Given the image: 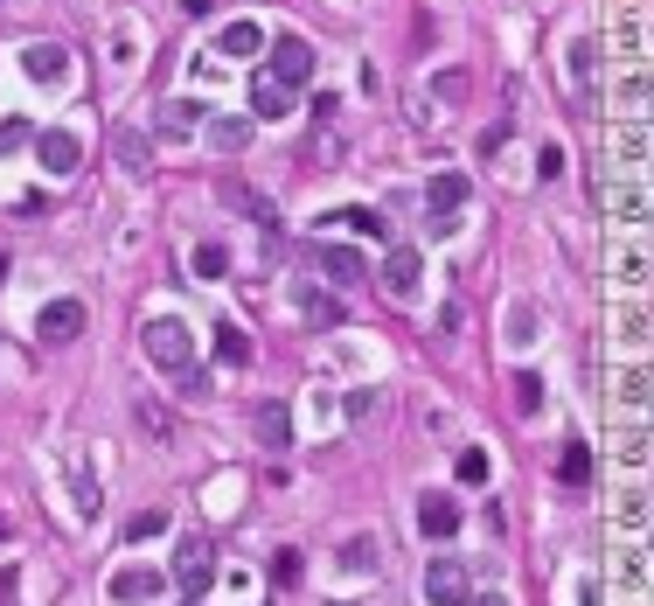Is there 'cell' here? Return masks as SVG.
<instances>
[{"label":"cell","instance_id":"7a4b0ae2","mask_svg":"<svg viewBox=\"0 0 654 606\" xmlns=\"http://www.w3.org/2000/svg\"><path fill=\"white\" fill-rule=\"evenodd\" d=\"M474 585H467V558H432L425 564V606H467Z\"/></svg>","mask_w":654,"mask_h":606},{"label":"cell","instance_id":"7c38bea8","mask_svg":"<svg viewBox=\"0 0 654 606\" xmlns=\"http://www.w3.org/2000/svg\"><path fill=\"white\" fill-rule=\"evenodd\" d=\"M425 210L432 217H459L467 210V175H432L425 182Z\"/></svg>","mask_w":654,"mask_h":606},{"label":"cell","instance_id":"603a6c76","mask_svg":"<svg viewBox=\"0 0 654 606\" xmlns=\"http://www.w3.org/2000/svg\"><path fill=\"white\" fill-rule=\"evenodd\" d=\"M647 391H654L647 363H627V370H620V384H612V397H620L627 411H647Z\"/></svg>","mask_w":654,"mask_h":606},{"label":"cell","instance_id":"c3c4849f","mask_svg":"<svg viewBox=\"0 0 654 606\" xmlns=\"http://www.w3.org/2000/svg\"><path fill=\"white\" fill-rule=\"evenodd\" d=\"M188 606H202V599H188Z\"/></svg>","mask_w":654,"mask_h":606},{"label":"cell","instance_id":"7402d4cb","mask_svg":"<svg viewBox=\"0 0 654 606\" xmlns=\"http://www.w3.org/2000/svg\"><path fill=\"white\" fill-rule=\"evenodd\" d=\"M557 481H564V488H585L592 481V446L585 440H564V453H557Z\"/></svg>","mask_w":654,"mask_h":606},{"label":"cell","instance_id":"d4e9b609","mask_svg":"<svg viewBox=\"0 0 654 606\" xmlns=\"http://www.w3.org/2000/svg\"><path fill=\"white\" fill-rule=\"evenodd\" d=\"M376 558H383V544H376V537H349V551H341V572H349V579H370V572H376Z\"/></svg>","mask_w":654,"mask_h":606},{"label":"cell","instance_id":"b9f144b4","mask_svg":"<svg viewBox=\"0 0 654 606\" xmlns=\"http://www.w3.org/2000/svg\"><path fill=\"white\" fill-rule=\"evenodd\" d=\"M22 140H28V126H22V119H0V161H8Z\"/></svg>","mask_w":654,"mask_h":606},{"label":"cell","instance_id":"8992f818","mask_svg":"<svg viewBox=\"0 0 654 606\" xmlns=\"http://www.w3.org/2000/svg\"><path fill=\"white\" fill-rule=\"evenodd\" d=\"M35 161L49 167V175H77V161H84V140L63 126H49V132H35Z\"/></svg>","mask_w":654,"mask_h":606},{"label":"cell","instance_id":"74e56055","mask_svg":"<svg viewBox=\"0 0 654 606\" xmlns=\"http://www.w3.org/2000/svg\"><path fill=\"white\" fill-rule=\"evenodd\" d=\"M459 481H467V488H480V481H488V453H480V446H467V453H459Z\"/></svg>","mask_w":654,"mask_h":606},{"label":"cell","instance_id":"9c48e42d","mask_svg":"<svg viewBox=\"0 0 654 606\" xmlns=\"http://www.w3.org/2000/svg\"><path fill=\"white\" fill-rule=\"evenodd\" d=\"M22 70H28V84H70V49L63 43H28Z\"/></svg>","mask_w":654,"mask_h":606},{"label":"cell","instance_id":"d6a6232c","mask_svg":"<svg viewBox=\"0 0 654 606\" xmlns=\"http://www.w3.org/2000/svg\"><path fill=\"white\" fill-rule=\"evenodd\" d=\"M515 411H523V419H536V411H544V376H515Z\"/></svg>","mask_w":654,"mask_h":606},{"label":"cell","instance_id":"7dc6e473","mask_svg":"<svg viewBox=\"0 0 654 606\" xmlns=\"http://www.w3.org/2000/svg\"><path fill=\"white\" fill-rule=\"evenodd\" d=\"M0 272H8V258H0Z\"/></svg>","mask_w":654,"mask_h":606},{"label":"cell","instance_id":"d590c367","mask_svg":"<svg viewBox=\"0 0 654 606\" xmlns=\"http://www.w3.org/2000/svg\"><path fill=\"white\" fill-rule=\"evenodd\" d=\"M592 70H599V43H571V78L592 84Z\"/></svg>","mask_w":654,"mask_h":606},{"label":"cell","instance_id":"52a82bcc","mask_svg":"<svg viewBox=\"0 0 654 606\" xmlns=\"http://www.w3.org/2000/svg\"><path fill=\"white\" fill-rule=\"evenodd\" d=\"M112 599L119 606H140V599H161V564H119V572H112Z\"/></svg>","mask_w":654,"mask_h":606},{"label":"cell","instance_id":"8fae6325","mask_svg":"<svg viewBox=\"0 0 654 606\" xmlns=\"http://www.w3.org/2000/svg\"><path fill=\"white\" fill-rule=\"evenodd\" d=\"M612 272H620V287H627V293H641V287H647V237H641V231H627V244L612 252Z\"/></svg>","mask_w":654,"mask_h":606},{"label":"cell","instance_id":"277c9868","mask_svg":"<svg viewBox=\"0 0 654 606\" xmlns=\"http://www.w3.org/2000/svg\"><path fill=\"white\" fill-rule=\"evenodd\" d=\"M265 78H279L285 91H300L306 78H314V43H300V35H279L272 43V70Z\"/></svg>","mask_w":654,"mask_h":606},{"label":"cell","instance_id":"f546056e","mask_svg":"<svg viewBox=\"0 0 654 606\" xmlns=\"http://www.w3.org/2000/svg\"><path fill=\"white\" fill-rule=\"evenodd\" d=\"M612 461H620V467H647V426H627L620 440H612Z\"/></svg>","mask_w":654,"mask_h":606},{"label":"cell","instance_id":"2e32d148","mask_svg":"<svg viewBox=\"0 0 654 606\" xmlns=\"http://www.w3.org/2000/svg\"><path fill=\"white\" fill-rule=\"evenodd\" d=\"M196 126H202V105H196V98H175V105H161V119H153V132H161V140H188Z\"/></svg>","mask_w":654,"mask_h":606},{"label":"cell","instance_id":"7bdbcfd3","mask_svg":"<svg viewBox=\"0 0 654 606\" xmlns=\"http://www.w3.org/2000/svg\"><path fill=\"white\" fill-rule=\"evenodd\" d=\"M439 98H446V105L467 98V70H446V78H439Z\"/></svg>","mask_w":654,"mask_h":606},{"label":"cell","instance_id":"5bb4252c","mask_svg":"<svg viewBox=\"0 0 654 606\" xmlns=\"http://www.w3.org/2000/svg\"><path fill=\"white\" fill-rule=\"evenodd\" d=\"M418 529H425L432 544L453 537V529H459V502L453 496H425V502H418Z\"/></svg>","mask_w":654,"mask_h":606},{"label":"cell","instance_id":"44dd1931","mask_svg":"<svg viewBox=\"0 0 654 606\" xmlns=\"http://www.w3.org/2000/svg\"><path fill=\"white\" fill-rule=\"evenodd\" d=\"M252 119H230V112H223V119H209V147H217V154H244V147H252Z\"/></svg>","mask_w":654,"mask_h":606},{"label":"cell","instance_id":"8d00e7d4","mask_svg":"<svg viewBox=\"0 0 654 606\" xmlns=\"http://www.w3.org/2000/svg\"><path fill=\"white\" fill-rule=\"evenodd\" d=\"M258 432H265L272 446H285V432H293V426H285V411H279V405H258Z\"/></svg>","mask_w":654,"mask_h":606},{"label":"cell","instance_id":"30bf717a","mask_svg":"<svg viewBox=\"0 0 654 606\" xmlns=\"http://www.w3.org/2000/svg\"><path fill=\"white\" fill-rule=\"evenodd\" d=\"M217 196L230 202V210H244V217H252V223H258V231H279V210H272V202H265V196H258V188H252V182H237V175H223V188H217Z\"/></svg>","mask_w":654,"mask_h":606},{"label":"cell","instance_id":"83f0119b","mask_svg":"<svg viewBox=\"0 0 654 606\" xmlns=\"http://www.w3.org/2000/svg\"><path fill=\"white\" fill-rule=\"evenodd\" d=\"M612 516H620V529H633V537H641V529H647V488H627V496L612 502Z\"/></svg>","mask_w":654,"mask_h":606},{"label":"cell","instance_id":"6da1fadb","mask_svg":"<svg viewBox=\"0 0 654 606\" xmlns=\"http://www.w3.org/2000/svg\"><path fill=\"white\" fill-rule=\"evenodd\" d=\"M147 363L161 370V376H182L188 363H196V335H188V321L182 314H161V321H147Z\"/></svg>","mask_w":654,"mask_h":606},{"label":"cell","instance_id":"ba28073f","mask_svg":"<svg viewBox=\"0 0 654 606\" xmlns=\"http://www.w3.org/2000/svg\"><path fill=\"white\" fill-rule=\"evenodd\" d=\"M35 335H43V342H77V335H84V300H49V307L35 314Z\"/></svg>","mask_w":654,"mask_h":606},{"label":"cell","instance_id":"f35d334b","mask_svg":"<svg viewBox=\"0 0 654 606\" xmlns=\"http://www.w3.org/2000/svg\"><path fill=\"white\" fill-rule=\"evenodd\" d=\"M119 161L132 167V175H147V140L140 132H119Z\"/></svg>","mask_w":654,"mask_h":606},{"label":"cell","instance_id":"836d02e7","mask_svg":"<svg viewBox=\"0 0 654 606\" xmlns=\"http://www.w3.org/2000/svg\"><path fill=\"white\" fill-rule=\"evenodd\" d=\"M161 529H167V509H140V516H126V537H132V544L161 537Z\"/></svg>","mask_w":654,"mask_h":606},{"label":"cell","instance_id":"ab89813d","mask_svg":"<svg viewBox=\"0 0 654 606\" xmlns=\"http://www.w3.org/2000/svg\"><path fill=\"white\" fill-rule=\"evenodd\" d=\"M341 411H349L355 426H362V419H376V391H349V397H341Z\"/></svg>","mask_w":654,"mask_h":606},{"label":"cell","instance_id":"ee69618b","mask_svg":"<svg viewBox=\"0 0 654 606\" xmlns=\"http://www.w3.org/2000/svg\"><path fill=\"white\" fill-rule=\"evenodd\" d=\"M502 147H509V126H488V132H480V154H488V161L502 154Z\"/></svg>","mask_w":654,"mask_h":606},{"label":"cell","instance_id":"4316f807","mask_svg":"<svg viewBox=\"0 0 654 606\" xmlns=\"http://www.w3.org/2000/svg\"><path fill=\"white\" fill-rule=\"evenodd\" d=\"M217 356H223L230 370H244V363H252V342H244V328H230V321H217Z\"/></svg>","mask_w":654,"mask_h":606},{"label":"cell","instance_id":"4fadbf2b","mask_svg":"<svg viewBox=\"0 0 654 606\" xmlns=\"http://www.w3.org/2000/svg\"><path fill=\"white\" fill-rule=\"evenodd\" d=\"M320 272H335L341 287H355V279H370V265H362L355 244H327V237H320Z\"/></svg>","mask_w":654,"mask_h":606},{"label":"cell","instance_id":"5b68a950","mask_svg":"<svg viewBox=\"0 0 654 606\" xmlns=\"http://www.w3.org/2000/svg\"><path fill=\"white\" fill-rule=\"evenodd\" d=\"M418 279H425L418 252H411V244H390V252H383V293H390V300H418Z\"/></svg>","mask_w":654,"mask_h":606},{"label":"cell","instance_id":"f6af8a7d","mask_svg":"<svg viewBox=\"0 0 654 606\" xmlns=\"http://www.w3.org/2000/svg\"><path fill=\"white\" fill-rule=\"evenodd\" d=\"M272 572H279V585H293V579H300V551H279Z\"/></svg>","mask_w":654,"mask_h":606},{"label":"cell","instance_id":"f1b7e54d","mask_svg":"<svg viewBox=\"0 0 654 606\" xmlns=\"http://www.w3.org/2000/svg\"><path fill=\"white\" fill-rule=\"evenodd\" d=\"M620 342H627V349H647V307H641V293L620 307Z\"/></svg>","mask_w":654,"mask_h":606},{"label":"cell","instance_id":"60d3db41","mask_svg":"<svg viewBox=\"0 0 654 606\" xmlns=\"http://www.w3.org/2000/svg\"><path fill=\"white\" fill-rule=\"evenodd\" d=\"M536 175H544V182H557V175H564V147H544V154H536Z\"/></svg>","mask_w":654,"mask_h":606},{"label":"cell","instance_id":"ffe728a7","mask_svg":"<svg viewBox=\"0 0 654 606\" xmlns=\"http://www.w3.org/2000/svg\"><path fill=\"white\" fill-rule=\"evenodd\" d=\"M63 467H70V496H77V516L91 523V516H98V481H91V461H84V453H70Z\"/></svg>","mask_w":654,"mask_h":606},{"label":"cell","instance_id":"d6986e66","mask_svg":"<svg viewBox=\"0 0 654 606\" xmlns=\"http://www.w3.org/2000/svg\"><path fill=\"white\" fill-rule=\"evenodd\" d=\"M612 154H620V167H641L647 175V119H627L612 132Z\"/></svg>","mask_w":654,"mask_h":606},{"label":"cell","instance_id":"e0dca14e","mask_svg":"<svg viewBox=\"0 0 654 606\" xmlns=\"http://www.w3.org/2000/svg\"><path fill=\"white\" fill-rule=\"evenodd\" d=\"M217 49H223V56H258V49H265V28L252 22V14H237V22H223Z\"/></svg>","mask_w":654,"mask_h":606},{"label":"cell","instance_id":"cb8c5ba5","mask_svg":"<svg viewBox=\"0 0 654 606\" xmlns=\"http://www.w3.org/2000/svg\"><path fill=\"white\" fill-rule=\"evenodd\" d=\"M300 314L314 321V328H341V300H335V293H314V287H300Z\"/></svg>","mask_w":654,"mask_h":606},{"label":"cell","instance_id":"bcb514c9","mask_svg":"<svg viewBox=\"0 0 654 606\" xmlns=\"http://www.w3.org/2000/svg\"><path fill=\"white\" fill-rule=\"evenodd\" d=\"M467 606H509V599H502V593H488V599H467Z\"/></svg>","mask_w":654,"mask_h":606},{"label":"cell","instance_id":"4dcf8cb0","mask_svg":"<svg viewBox=\"0 0 654 606\" xmlns=\"http://www.w3.org/2000/svg\"><path fill=\"white\" fill-rule=\"evenodd\" d=\"M509 342H515V349L536 342V307H529V300H515V307H509Z\"/></svg>","mask_w":654,"mask_h":606},{"label":"cell","instance_id":"3957f363","mask_svg":"<svg viewBox=\"0 0 654 606\" xmlns=\"http://www.w3.org/2000/svg\"><path fill=\"white\" fill-rule=\"evenodd\" d=\"M175 579H182V593H188V599H202L209 585H217V551H209L202 537H188L182 551H175Z\"/></svg>","mask_w":654,"mask_h":606},{"label":"cell","instance_id":"484cf974","mask_svg":"<svg viewBox=\"0 0 654 606\" xmlns=\"http://www.w3.org/2000/svg\"><path fill=\"white\" fill-rule=\"evenodd\" d=\"M188 272H196V279H209V287H217V279L230 272V252H223V244H196V252H188Z\"/></svg>","mask_w":654,"mask_h":606},{"label":"cell","instance_id":"9a60e30c","mask_svg":"<svg viewBox=\"0 0 654 606\" xmlns=\"http://www.w3.org/2000/svg\"><path fill=\"white\" fill-rule=\"evenodd\" d=\"M612 98H620L627 119H647V63H627L620 84H612Z\"/></svg>","mask_w":654,"mask_h":606},{"label":"cell","instance_id":"ac0fdd59","mask_svg":"<svg viewBox=\"0 0 654 606\" xmlns=\"http://www.w3.org/2000/svg\"><path fill=\"white\" fill-rule=\"evenodd\" d=\"M252 112H258V119H285V112H293V91L258 70V78H252Z\"/></svg>","mask_w":654,"mask_h":606},{"label":"cell","instance_id":"e575fe53","mask_svg":"<svg viewBox=\"0 0 654 606\" xmlns=\"http://www.w3.org/2000/svg\"><path fill=\"white\" fill-rule=\"evenodd\" d=\"M335 223H349V231H355V237H390V223H383L376 210H341Z\"/></svg>","mask_w":654,"mask_h":606},{"label":"cell","instance_id":"1f68e13d","mask_svg":"<svg viewBox=\"0 0 654 606\" xmlns=\"http://www.w3.org/2000/svg\"><path fill=\"white\" fill-rule=\"evenodd\" d=\"M612 572H620L627 593H647V551H620V564H612Z\"/></svg>","mask_w":654,"mask_h":606}]
</instances>
